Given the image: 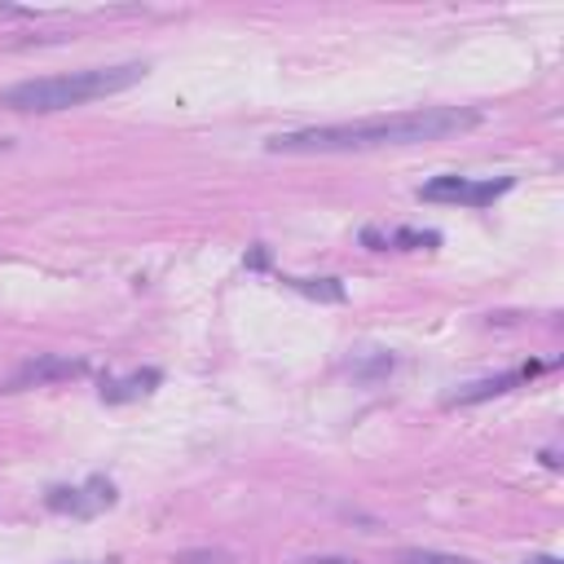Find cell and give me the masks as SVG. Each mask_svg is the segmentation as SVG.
Masks as SVG:
<instances>
[{
	"mask_svg": "<svg viewBox=\"0 0 564 564\" xmlns=\"http://www.w3.org/2000/svg\"><path fill=\"white\" fill-rule=\"evenodd\" d=\"M476 123H480V110L471 106H423L405 115H375V119H352V123H313V128L278 132L264 141V150L269 154H357V150L458 137Z\"/></svg>",
	"mask_w": 564,
	"mask_h": 564,
	"instance_id": "1",
	"label": "cell"
},
{
	"mask_svg": "<svg viewBox=\"0 0 564 564\" xmlns=\"http://www.w3.org/2000/svg\"><path fill=\"white\" fill-rule=\"evenodd\" d=\"M145 79V62H119V66H84V70H62V75H40V79H18L0 88V106L18 115H53L70 110L97 97H115L132 84Z\"/></svg>",
	"mask_w": 564,
	"mask_h": 564,
	"instance_id": "2",
	"label": "cell"
},
{
	"mask_svg": "<svg viewBox=\"0 0 564 564\" xmlns=\"http://www.w3.org/2000/svg\"><path fill=\"white\" fill-rule=\"evenodd\" d=\"M511 189V176H498V181H471V176H432L419 198L427 203H467V207H485L494 203L498 194Z\"/></svg>",
	"mask_w": 564,
	"mask_h": 564,
	"instance_id": "3",
	"label": "cell"
},
{
	"mask_svg": "<svg viewBox=\"0 0 564 564\" xmlns=\"http://www.w3.org/2000/svg\"><path fill=\"white\" fill-rule=\"evenodd\" d=\"M84 375V361L79 357H66V352H35L26 357L0 392H22V388H44V383H62V379H79Z\"/></svg>",
	"mask_w": 564,
	"mask_h": 564,
	"instance_id": "4",
	"label": "cell"
},
{
	"mask_svg": "<svg viewBox=\"0 0 564 564\" xmlns=\"http://www.w3.org/2000/svg\"><path fill=\"white\" fill-rule=\"evenodd\" d=\"M44 502L48 511H62V516H101L106 507H115V485L106 476H93L79 489H48Z\"/></svg>",
	"mask_w": 564,
	"mask_h": 564,
	"instance_id": "5",
	"label": "cell"
},
{
	"mask_svg": "<svg viewBox=\"0 0 564 564\" xmlns=\"http://www.w3.org/2000/svg\"><path fill=\"white\" fill-rule=\"evenodd\" d=\"M538 366H524V370H507V375H489V379H476V383H463L445 397V405H476V401H489V397H502L511 392L516 383H524Z\"/></svg>",
	"mask_w": 564,
	"mask_h": 564,
	"instance_id": "6",
	"label": "cell"
},
{
	"mask_svg": "<svg viewBox=\"0 0 564 564\" xmlns=\"http://www.w3.org/2000/svg\"><path fill=\"white\" fill-rule=\"evenodd\" d=\"M361 242L375 247V251H388V247H397V251H414V247H436L441 234H432V229H366Z\"/></svg>",
	"mask_w": 564,
	"mask_h": 564,
	"instance_id": "7",
	"label": "cell"
},
{
	"mask_svg": "<svg viewBox=\"0 0 564 564\" xmlns=\"http://www.w3.org/2000/svg\"><path fill=\"white\" fill-rule=\"evenodd\" d=\"M154 383H159V370H137V375H128V379H110V383H101V401H132V397H145Z\"/></svg>",
	"mask_w": 564,
	"mask_h": 564,
	"instance_id": "8",
	"label": "cell"
},
{
	"mask_svg": "<svg viewBox=\"0 0 564 564\" xmlns=\"http://www.w3.org/2000/svg\"><path fill=\"white\" fill-rule=\"evenodd\" d=\"M295 291L313 295V300H344V286L335 278H286Z\"/></svg>",
	"mask_w": 564,
	"mask_h": 564,
	"instance_id": "9",
	"label": "cell"
},
{
	"mask_svg": "<svg viewBox=\"0 0 564 564\" xmlns=\"http://www.w3.org/2000/svg\"><path fill=\"white\" fill-rule=\"evenodd\" d=\"M397 564H476V560L445 555V551H427V546H405V551H397Z\"/></svg>",
	"mask_w": 564,
	"mask_h": 564,
	"instance_id": "10",
	"label": "cell"
},
{
	"mask_svg": "<svg viewBox=\"0 0 564 564\" xmlns=\"http://www.w3.org/2000/svg\"><path fill=\"white\" fill-rule=\"evenodd\" d=\"M172 564H234L229 551H181Z\"/></svg>",
	"mask_w": 564,
	"mask_h": 564,
	"instance_id": "11",
	"label": "cell"
},
{
	"mask_svg": "<svg viewBox=\"0 0 564 564\" xmlns=\"http://www.w3.org/2000/svg\"><path fill=\"white\" fill-rule=\"evenodd\" d=\"M300 564H357V560H344V555H313V560H300Z\"/></svg>",
	"mask_w": 564,
	"mask_h": 564,
	"instance_id": "12",
	"label": "cell"
},
{
	"mask_svg": "<svg viewBox=\"0 0 564 564\" xmlns=\"http://www.w3.org/2000/svg\"><path fill=\"white\" fill-rule=\"evenodd\" d=\"M529 564H560V560H551V555H533Z\"/></svg>",
	"mask_w": 564,
	"mask_h": 564,
	"instance_id": "13",
	"label": "cell"
}]
</instances>
